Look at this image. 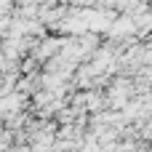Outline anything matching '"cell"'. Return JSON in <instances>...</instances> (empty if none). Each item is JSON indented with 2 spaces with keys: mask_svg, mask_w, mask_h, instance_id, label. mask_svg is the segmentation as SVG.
Instances as JSON below:
<instances>
[{
  "mask_svg": "<svg viewBox=\"0 0 152 152\" xmlns=\"http://www.w3.org/2000/svg\"><path fill=\"white\" fill-rule=\"evenodd\" d=\"M69 3H72L75 8H94L99 0H69Z\"/></svg>",
  "mask_w": 152,
  "mask_h": 152,
  "instance_id": "cell-1",
  "label": "cell"
}]
</instances>
